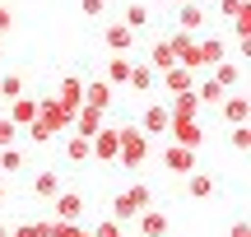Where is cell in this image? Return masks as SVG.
<instances>
[{
	"instance_id": "1",
	"label": "cell",
	"mask_w": 251,
	"mask_h": 237,
	"mask_svg": "<svg viewBox=\"0 0 251 237\" xmlns=\"http://www.w3.org/2000/svg\"><path fill=\"white\" fill-rule=\"evenodd\" d=\"M65 130H70V112L56 98H37V117H33V126H28V140H33V144H47V140L65 135Z\"/></svg>"
},
{
	"instance_id": "2",
	"label": "cell",
	"mask_w": 251,
	"mask_h": 237,
	"mask_svg": "<svg viewBox=\"0 0 251 237\" xmlns=\"http://www.w3.org/2000/svg\"><path fill=\"white\" fill-rule=\"evenodd\" d=\"M144 210H153V191H149L144 182L126 186L121 195H112V223H135Z\"/></svg>"
},
{
	"instance_id": "3",
	"label": "cell",
	"mask_w": 251,
	"mask_h": 237,
	"mask_svg": "<svg viewBox=\"0 0 251 237\" xmlns=\"http://www.w3.org/2000/svg\"><path fill=\"white\" fill-rule=\"evenodd\" d=\"M144 158H149V140H144V130L140 126H117V163L135 172Z\"/></svg>"
},
{
	"instance_id": "4",
	"label": "cell",
	"mask_w": 251,
	"mask_h": 237,
	"mask_svg": "<svg viewBox=\"0 0 251 237\" xmlns=\"http://www.w3.org/2000/svg\"><path fill=\"white\" fill-rule=\"evenodd\" d=\"M168 140L196 154V149L205 144V130H200V121H168Z\"/></svg>"
},
{
	"instance_id": "5",
	"label": "cell",
	"mask_w": 251,
	"mask_h": 237,
	"mask_svg": "<svg viewBox=\"0 0 251 237\" xmlns=\"http://www.w3.org/2000/svg\"><path fill=\"white\" fill-rule=\"evenodd\" d=\"M70 130H75V135H79V140H93V135H98V130H107V112L79 107V112H75V117H70Z\"/></svg>"
},
{
	"instance_id": "6",
	"label": "cell",
	"mask_w": 251,
	"mask_h": 237,
	"mask_svg": "<svg viewBox=\"0 0 251 237\" xmlns=\"http://www.w3.org/2000/svg\"><path fill=\"white\" fill-rule=\"evenodd\" d=\"M89 158L93 163H117V126L98 130V135L89 140Z\"/></svg>"
},
{
	"instance_id": "7",
	"label": "cell",
	"mask_w": 251,
	"mask_h": 237,
	"mask_svg": "<svg viewBox=\"0 0 251 237\" xmlns=\"http://www.w3.org/2000/svg\"><path fill=\"white\" fill-rule=\"evenodd\" d=\"M168 107L163 102H149V107L140 112V130H144V140H153V135H168Z\"/></svg>"
},
{
	"instance_id": "8",
	"label": "cell",
	"mask_w": 251,
	"mask_h": 237,
	"mask_svg": "<svg viewBox=\"0 0 251 237\" xmlns=\"http://www.w3.org/2000/svg\"><path fill=\"white\" fill-rule=\"evenodd\" d=\"M56 102H61L70 117L84 107V79H79V74H65V79H61V89H56Z\"/></svg>"
},
{
	"instance_id": "9",
	"label": "cell",
	"mask_w": 251,
	"mask_h": 237,
	"mask_svg": "<svg viewBox=\"0 0 251 237\" xmlns=\"http://www.w3.org/2000/svg\"><path fill=\"white\" fill-rule=\"evenodd\" d=\"M158 84H163V93H168V98H177V93H191V89H196V74L181 70V65H172V70L158 74Z\"/></svg>"
},
{
	"instance_id": "10",
	"label": "cell",
	"mask_w": 251,
	"mask_h": 237,
	"mask_svg": "<svg viewBox=\"0 0 251 237\" xmlns=\"http://www.w3.org/2000/svg\"><path fill=\"white\" fill-rule=\"evenodd\" d=\"M163 167L177 172V177H191V172H196V154L181 149V144H168V149H163Z\"/></svg>"
},
{
	"instance_id": "11",
	"label": "cell",
	"mask_w": 251,
	"mask_h": 237,
	"mask_svg": "<svg viewBox=\"0 0 251 237\" xmlns=\"http://www.w3.org/2000/svg\"><path fill=\"white\" fill-rule=\"evenodd\" d=\"M163 107H168L172 121H196V117H200V98H196V89H191V93H177V98H168Z\"/></svg>"
},
{
	"instance_id": "12",
	"label": "cell",
	"mask_w": 251,
	"mask_h": 237,
	"mask_svg": "<svg viewBox=\"0 0 251 237\" xmlns=\"http://www.w3.org/2000/svg\"><path fill=\"white\" fill-rule=\"evenodd\" d=\"M51 210H56V223H75V219L84 214V195H79V191H61V195L51 200Z\"/></svg>"
},
{
	"instance_id": "13",
	"label": "cell",
	"mask_w": 251,
	"mask_h": 237,
	"mask_svg": "<svg viewBox=\"0 0 251 237\" xmlns=\"http://www.w3.org/2000/svg\"><path fill=\"white\" fill-rule=\"evenodd\" d=\"M102 42H107V51H112V56H130L135 33H130L126 24H107V28H102Z\"/></svg>"
},
{
	"instance_id": "14",
	"label": "cell",
	"mask_w": 251,
	"mask_h": 237,
	"mask_svg": "<svg viewBox=\"0 0 251 237\" xmlns=\"http://www.w3.org/2000/svg\"><path fill=\"white\" fill-rule=\"evenodd\" d=\"M205 5H196V0H186V5H177V33H196V28H205Z\"/></svg>"
},
{
	"instance_id": "15",
	"label": "cell",
	"mask_w": 251,
	"mask_h": 237,
	"mask_svg": "<svg viewBox=\"0 0 251 237\" xmlns=\"http://www.w3.org/2000/svg\"><path fill=\"white\" fill-rule=\"evenodd\" d=\"M84 107H93V112H112V84H107V79L84 84Z\"/></svg>"
},
{
	"instance_id": "16",
	"label": "cell",
	"mask_w": 251,
	"mask_h": 237,
	"mask_svg": "<svg viewBox=\"0 0 251 237\" xmlns=\"http://www.w3.org/2000/svg\"><path fill=\"white\" fill-rule=\"evenodd\" d=\"M209 79H214V84H219L224 93H228V89H237V84H242V61H219Z\"/></svg>"
},
{
	"instance_id": "17",
	"label": "cell",
	"mask_w": 251,
	"mask_h": 237,
	"mask_svg": "<svg viewBox=\"0 0 251 237\" xmlns=\"http://www.w3.org/2000/svg\"><path fill=\"white\" fill-rule=\"evenodd\" d=\"M126 89H135V93H153V89H158V74H153L144 61H135V65H130V79H126Z\"/></svg>"
},
{
	"instance_id": "18",
	"label": "cell",
	"mask_w": 251,
	"mask_h": 237,
	"mask_svg": "<svg viewBox=\"0 0 251 237\" xmlns=\"http://www.w3.org/2000/svg\"><path fill=\"white\" fill-rule=\"evenodd\" d=\"M5 117L14 121L19 130H28V126H33V117H37V98H14V102H9V112H5Z\"/></svg>"
},
{
	"instance_id": "19",
	"label": "cell",
	"mask_w": 251,
	"mask_h": 237,
	"mask_svg": "<svg viewBox=\"0 0 251 237\" xmlns=\"http://www.w3.org/2000/svg\"><path fill=\"white\" fill-rule=\"evenodd\" d=\"M135 223H140L144 237H168V214H163V210H144Z\"/></svg>"
},
{
	"instance_id": "20",
	"label": "cell",
	"mask_w": 251,
	"mask_h": 237,
	"mask_svg": "<svg viewBox=\"0 0 251 237\" xmlns=\"http://www.w3.org/2000/svg\"><path fill=\"white\" fill-rule=\"evenodd\" d=\"M121 24L130 28V33H144V28L153 24V19H149V5H140V0H130V5H126V14H121Z\"/></svg>"
},
{
	"instance_id": "21",
	"label": "cell",
	"mask_w": 251,
	"mask_h": 237,
	"mask_svg": "<svg viewBox=\"0 0 251 237\" xmlns=\"http://www.w3.org/2000/svg\"><path fill=\"white\" fill-rule=\"evenodd\" d=\"M219 112H224V121H228V126H247V98H242V93H237V98H224V102H219Z\"/></svg>"
},
{
	"instance_id": "22",
	"label": "cell",
	"mask_w": 251,
	"mask_h": 237,
	"mask_svg": "<svg viewBox=\"0 0 251 237\" xmlns=\"http://www.w3.org/2000/svg\"><path fill=\"white\" fill-rule=\"evenodd\" d=\"M130 56H112V61H107V84H112V89H126V79H130Z\"/></svg>"
},
{
	"instance_id": "23",
	"label": "cell",
	"mask_w": 251,
	"mask_h": 237,
	"mask_svg": "<svg viewBox=\"0 0 251 237\" xmlns=\"http://www.w3.org/2000/svg\"><path fill=\"white\" fill-rule=\"evenodd\" d=\"M186 191H191V200H209V195H214V177H209V172H191L186 177Z\"/></svg>"
},
{
	"instance_id": "24",
	"label": "cell",
	"mask_w": 251,
	"mask_h": 237,
	"mask_svg": "<svg viewBox=\"0 0 251 237\" xmlns=\"http://www.w3.org/2000/svg\"><path fill=\"white\" fill-rule=\"evenodd\" d=\"M33 195L56 200V195H61V177H56V172H37V177H33Z\"/></svg>"
},
{
	"instance_id": "25",
	"label": "cell",
	"mask_w": 251,
	"mask_h": 237,
	"mask_svg": "<svg viewBox=\"0 0 251 237\" xmlns=\"http://www.w3.org/2000/svg\"><path fill=\"white\" fill-rule=\"evenodd\" d=\"M144 65H149L153 74H163V70H172V65H177V61H172L168 42H153V47H149V61H144Z\"/></svg>"
},
{
	"instance_id": "26",
	"label": "cell",
	"mask_w": 251,
	"mask_h": 237,
	"mask_svg": "<svg viewBox=\"0 0 251 237\" xmlns=\"http://www.w3.org/2000/svg\"><path fill=\"white\" fill-rule=\"evenodd\" d=\"M196 47H200V70L224 61V42H219V37H205V42H196Z\"/></svg>"
},
{
	"instance_id": "27",
	"label": "cell",
	"mask_w": 251,
	"mask_h": 237,
	"mask_svg": "<svg viewBox=\"0 0 251 237\" xmlns=\"http://www.w3.org/2000/svg\"><path fill=\"white\" fill-rule=\"evenodd\" d=\"M0 98H24V74H0Z\"/></svg>"
},
{
	"instance_id": "28",
	"label": "cell",
	"mask_w": 251,
	"mask_h": 237,
	"mask_svg": "<svg viewBox=\"0 0 251 237\" xmlns=\"http://www.w3.org/2000/svg\"><path fill=\"white\" fill-rule=\"evenodd\" d=\"M65 158H70V163H89V140L70 135V140H65Z\"/></svg>"
},
{
	"instance_id": "29",
	"label": "cell",
	"mask_w": 251,
	"mask_h": 237,
	"mask_svg": "<svg viewBox=\"0 0 251 237\" xmlns=\"http://www.w3.org/2000/svg\"><path fill=\"white\" fill-rule=\"evenodd\" d=\"M196 98H200V107H205V102H224V98H228V93H224V89H219V84H214V79H205V84H196Z\"/></svg>"
},
{
	"instance_id": "30",
	"label": "cell",
	"mask_w": 251,
	"mask_h": 237,
	"mask_svg": "<svg viewBox=\"0 0 251 237\" xmlns=\"http://www.w3.org/2000/svg\"><path fill=\"white\" fill-rule=\"evenodd\" d=\"M9 237H51V223H19Z\"/></svg>"
},
{
	"instance_id": "31",
	"label": "cell",
	"mask_w": 251,
	"mask_h": 237,
	"mask_svg": "<svg viewBox=\"0 0 251 237\" xmlns=\"http://www.w3.org/2000/svg\"><path fill=\"white\" fill-rule=\"evenodd\" d=\"M24 167V154L19 149H0V172H19Z\"/></svg>"
},
{
	"instance_id": "32",
	"label": "cell",
	"mask_w": 251,
	"mask_h": 237,
	"mask_svg": "<svg viewBox=\"0 0 251 237\" xmlns=\"http://www.w3.org/2000/svg\"><path fill=\"white\" fill-rule=\"evenodd\" d=\"M14 140H19V126L9 117H0V149H14Z\"/></svg>"
},
{
	"instance_id": "33",
	"label": "cell",
	"mask_w": 251,
	"mask_h": 237,
	"mask_svg": "<svg viewBox=\"0 0 251 237\" xmlns=\"http://www.w3.org/2000/svg\"><path fill=\"white\" fill-rule=\"evenodd\" d=\"M79 14L84 19H102L107 14V0H79Z\"/></svg>"
},
{
	"instance_id": "34",
	"label": "cell",
	"mask_w": 251,
	"mask_h": 237,
	"mask_svg": "<svg viewBox=\"0 0 251 237\" xmlns=\"http://www.w3.org/2000/svg\"><path fill=\"white\" fill-rule=\"evenodd\" d=\"M89 237H126V233H121V223H112V219H102V223H98V228H93Z\"/></svg>"
},
{
	"instance_id": "35",
	"label": "cell",
	"mask_w": 251,
	"mask_h": 237,
	"mask_svg": "<svg viewBox=\"0 0 251 237\" xmlns=\"http://www.w3.org/2000/svg\"><path fill=\"white\" fill-rule=\"evenodd\" d=\"M247 144H251V130L247 126H233V149H237V154H247Z\"/></svg>"
},
{
	"instance_id": "36",
	"label": "cell",
	"mask_w": 251,
	"mask_h": 237,
	"mask_svg": "<svg viewBox=\"0 0 251 237\" xmlns=\"http://www.w3.org/2000/svg\"><path fill=\"white\" fill-rule=\"evenodd\" d=\"M9 28H14V9H9V5H0V37H5Z\"/></svg>"
},
{
	"instance_id": "37",
	"label": "cell",
	"mask_w": 251,
	"mask_h": 237,
	"mask_svg": "<svg viewBox=\"0 0 251 237\" xmlns=\"http://www.w3.org/2000/svg\"><path fill=\"white\" fill-rule=\"evenodd\" d=\"M233 237H247V223H242V219L233 223Z\"/></svg>"
},
{
	"instance_id": "38",
	"label": "cell",
	"mask_w": 251,
	"mask_h": 237,
	"mask_svg": "<svg viewBox=\"0 0 251 237\" xmlns=\"http://www.w3.org/2000/svg\"><path fill=\"white\" fill-rule=\"evenodd\" d=\"M196 5H205V9H209V5H219V0H196Z\"/></svg>"
},
{
	"instance_id": "39",
	"label": "cell",
	"mask_w": 251,
	"mask_h": 237,
	"mask_svg": "<svg viewBox=\"0 0 251 237\" xmlns=\"http://www.w3.org/2000/svg\"><path fill=\"white\" fill-rule=\"evenodd\" d=\"M0 205H5V182H0Z\"/></svg>"
},
{
	"instance_id": "40",
	"label": "cell",
	"mask_w": 251,
	"mask_h": 237,
	"mask_svg": "<svg viewBox=\"0 0 251 237\" xmlns=\"http://www.w3.org/2000/svg\"><path fill=\"white\" fill-rule=\"evenodd\" d=\"M0 237H9V228H5V223H0Z\"/></svg>"
},
{
	"instance_id": "41",
	"label": "cell",
	"mask_w": 251,
	"mask_h": 237,
	"mask_svg": "<svg viewBox=\"0 0 251 237\" xmlns=\"http://www.w3.org/2000/svg\"><path fill=\"white\" fill-rule=\"evenodd\" d=\"M172 5H186V0H172Z\"/></svg>"
},
{
	"instance_id": "42",
	"label": "cell",
	"mask_w": 251,
	"mask_h": 237,
	"mask_svg": "<svg viewBox=\"0 0 251 237\" xmlns=\"http://www.w3.org/2000/svg\"><path fill=\"white\" fill-rule=\"evenodd\" d=\"M0 5H9V0H0Z\"/></svg>"
}]
</instances>
